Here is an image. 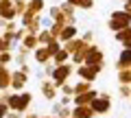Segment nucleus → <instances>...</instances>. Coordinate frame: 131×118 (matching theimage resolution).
<instances>
[{"mask_svg":"<svg viewBox=\"0 0 131 118\" xmlns=\"http://www.w3.org/2000/svg\"><path fill=\"white\" fill-rule=\"evenodd\" d=\"M131 22V15L127 13V11H116V13L112 15V22H109V26L114 28V31H120V28H127V24Z\"/></svg>","mask_w":131,"mask_h":118,"instance_id":"obj_1","label":"nucleus"},{"mask_svg":"<svg viewBox=\"0 0 131 118\" xmlns=\"http://www.w3.org/2000/svg\"><path fill=\"white\" fill-rule=\"evenodd\" d=\"M13 5L9 0H0V18H13Z\"/></svg>","mask_w":131,"mask_h":118,"instance_id":"obj_2","label":"nucleus"},{"mask_svg":"<svg viewBox=\"0 0 131 118\" xmlns=\"http://www.w3.org/2000/svg\"><path fill=\"white\" fill-rule=\"evenodd\" d=\"M42 7H44V0H31V2H28V11H31V13L42 11Z\"/></svg>","mask_w":131,"mask_h":118,"instance_id":"obj_3","label":"nucleus"},{"mask_svg":"<svg viewBox=\"0 0 131 118\" xmlns=\"http://www.w3.org/2000/svg\"><path fill=\"white\" fill-rule=\"evenodd\" d=\"M120 63H122V66H127V63H131V48H127V50L122 52V57H120Z\"/></svg>","mask_w":131,"mask_h":118,"instance_id":"obj_4","label":"nucleus"},{"mask_svg":"<svg viewBox=\"0 0 131 118\" xmlns=\"http://www.w3.org/2000/svg\"><path fill=\"white\" fill-rule=\"evenodd\" d=\"M74 33H77L74 28H72V26H68V28H66V31H63V33H61V39H70V37H72V35H74Z\"/></svg>","mask_w":131,"mask_h":118,"instance_id":"obj_5","label":"nucleus"},{"mask_svg":"<svg viewBox=\"0 0 131 118\" xmlns=\"http://www.w3.org/2000/svg\"><path fill=\"white\" fill-rule=\"evenodd\" d=\"M94 107H96L98 112H105V109H107V101H98V103H94Z\"/></svg>","mask_w":131,"mask_h":118,"instance_id":"obj_6","label":"nucleus"},{"mask_svg":"<svg viewBox=\"0 0 131 118\" xmlns=\"http://www.w3.org/2000/svg\"><path fill=\"white\" fill-rule=\"evenodd\" d=\"M66 74H68V68H63V70H57V72H55V77H57V79H63Z\"/></svg>","mask_w":131,"mask_h":118,"instance_id":"obj_7","label":"nucleus"},{"mask_svg":"<svg viewBox=\"0 0 131 118\" xmlns=\"http://www.w3.org/2000/svg\"><path fill=\"white\" fill-rule=\"evenodd\" d=\"M42 24H44V26H52V18H44Z\"/></svg>","mask_w":131,"mask_h":118,"instance_id":"obj_8","label":"nucleus"},{"mask_svg":"<svg viewBox=\"0 0 131 118\" xmlns=\"http://www.w3.org/2000/svg\"><path fill=\"white\" fill-rule=\"evenodd\" d=\"M127 13H129V15H131V5H127Z\"/></svg>","mask_w":131,"mask_h":118,"instance_id":"obj_9","label":"nucleus"}]
</instances>
